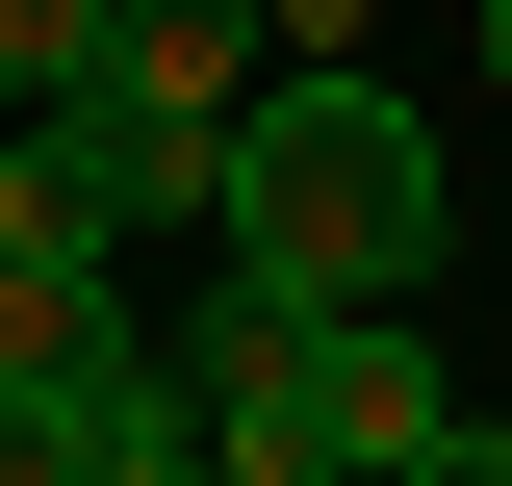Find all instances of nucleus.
Instances as JSON below:
<instances>
[{
  "instance_id": "nucleus-5",
  "label": "nucleus",
  "mask_w": 512,
  "mask_h": 486,
  "mask_svg": "<svg viewBox=\"0 0 512 486\" xmlns=\"http://www.w3.org/2000/svg\"><path fill=\"white\" fill-rule=\"evenodd\" d=\"M77 282H103V231H52V180H26V154H0V333H52Z\"/></svg>"
},
{
  "instance_id": "nucleus-10",
  "label": "nucleus",
  "mask_w": 512,
  "mask_h": 486,
  "mask_svg": "<svg viewBox=\"0 0 512 486\" xmlns=\"http://www.w3.org/2000/svg\"><path fill=\"white\" fill-rule=\"evenodd\" d=\"M487 77H512V0H487Z\"/></svg>"
},
{
  "instance_id": "nucleus-9",
  "label": "nucleus",
  "mask_w": 512,
  "mask_h": 486,
  "mask_svg": "<svg viewBox=\"0 0 512 486\" xmlns=\"http://www.w3.org/2000/svg\"><path fill=\"white\" fill-rule=\"evenodd\" d=\"M410 486H512V435H487V410H436V435H410Z\"/></svg>"
},
{
  "instance_id": "nucleus-4",
  "label": "nucleus",
  "mask_w": 512,
  "mask_h": 486,
  "mask_svg": "<svg viewBox=\"0 0 512 486\" xmlns=\"http://www.w3.org/2000/svg\"><path fill=\"white\" fill-rule=\"evenodd\" d=\"M103 77H154V103H256V77H282V0H128Z\"/></svg>"
},
{
  "instance_id": "nucleus-7",
  "label": "nucleus",
  "mask_w": 512,
  "mask_h": 486,
  "mask_svg": "<svg viewBox=\"0 0 512 486\" xmlns=\"http://www.w3.org/2000/svg\"><path fill=\"white\" fill-rule=\"evenodd\" d=\"M0 486H103V435H52L26 384H0Z\"/></svg>"
},
{
  "instance_id": "nucleus-3",
  "label": "nucleus",
  "mask_w": 512,
  "mask_h": 486,
  "mask_svg": "<svg viewBox=\"0 0 512 486\" xmlns=\"http://www.w3.org/2000/svg\"><path fill=\"white\" fill-rule=\"evenodd\" d=\"M0 154H26V180H52V231H103V256L231 231V103H154V77H77V103H26Z\"/></svg>"
},
{
  "instance_id": "nucleus-1",
  "label": "nucleus",
  "mask_w": 512,
  "mask_h": 486,
  "mask_svg": "<svg viewBox=\"0 0 512 486\" xmlns=\"http://www.w3.org/2000/svg\"><path fill=\"white\" fill-rule=\"evenodd\" d=\"M436 231H461V205H436V128L384 103V77H256V103H231V231H205L231 282H282V307H410Z\"/></svg>"
},
{
  "instance_id": "nucleus-6",
  "label": "nucleus",
  "mask_w": 512,
  "mask_h": 486,
  "mask_svg": "<svg viewBox=\"0 0 512 486\" xmlns=\"http://www.w3.org/2000/svg\"><path fill=\"white\" fill-rule=\"evenodd\" d=\"M103 26H128V0H0V103H77V77H103Z\"/></svg>"
},
{
  "instance_id": "nucleus-8",
  "label": "nucleus",
  "mask_w": 512,
  "mask_h": 486,
  "mask_svg": "<svg viewBox=\"0 0 512 486\" xmlns=\"http://www.w3.org/2000/svg\"><path fill=\"white\" fill-rule=\"evenodd\" d=\"M359 26H384V0H282V77H384Z\"/></svg>"
},
{
  "instance_id": "nucleus-2",
  "label": "nucleus",
  "mask_w": 512,
  "mask_h": 486,
  "mask_svg": "<svg viewBox=\"0 0 512 486\" xmlns=\"http://www.w3.org/2000/svg\"><path fill=\"white\" fill-rule=\"evenodd\" d=\"M180 359H205V435H231V486H410V435L461 410V384L410 359V307H282V282H231V256H205Z\"/></svg>"
}]
</instances>
